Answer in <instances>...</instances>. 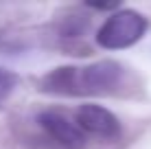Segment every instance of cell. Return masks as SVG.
I'll return each instance as SVG.
<instances>
[{
	"instance_id": "3",
	"label": "cell",
	"mask_w": 151,
	"mask_h": 149,
	"mask_svg": "<svg viewBox=\"0 0 151 149\" xmlns=\"http://www.w3.org/2000/svg\"><path fill=\"white\" fill-rule=\"evenodd\" d=\"M35 123L42 130V134L59 149H86L88 145V136L79 130L75 119H70L61 110H55V107L42 110L35 116Z\"/></svg>"
},
{
	"instance_id": "4",
	"label": "cell",
	"mask_w": 151,
	"mask_h": 149,
	"mask_svg": "<svg viewBox=\"0 0 151 149\" xmlns=\"http://www.w3.org/2000/svg\"><path fill=\"white\" fill-rule=\"evenodd\" d=\"M75 123L86 136H94L99 140H116L121 136V121L118 116L110 112L107 107L96 105V103H86L77 107L75 112Z\"/></svg>"
},
{
	"instance_id": "5",
	"label": "cell",
	"mask_w": 151,
	"mask_h": 149,
	"mask_svg": "<svg viewBox=\"0 0 151 149\" xmlns=\"http://www.w3.org/2000/svg\"><path fill=\"white\" fill-rule=\"evenodd\" d=\"M15 83H18V77L4 66H0V103H4L11 96V92L15 90Z\"/></svg>"
},
{
	"instance_id": "1",
	"label": "cell",
	"mask_w": 151,
	"mask_h": 149,
	"mask_svg": "<svg viewBox=\"0 0 151 149\" xmlns=\"http://www.w3.org/2000/svg\"><path fill=\"white\" fill-rule=\"evenodd\" d=\"M136 88L132 70L121 61L101 59L83 68H55L50 75L42 79L44 92L53 94H101V96H118V94H132Z\"/></svg>"
},
{
	"instance_id": "2",
	"label": "cell",
	"mask_w": 151,
	"mask_h": 149,
	"mask_svg": "<svg viewBox=\"0 0 151 149\" xmlns=\"http://www.w3.org/2000/svg\"><path fill=\"white\" fill-rule=\"evenodd\" d=\"M147 33V18L134 9H118L116 13L107 15L105 22L96 31L99 46L107 50H121L129 48L142 40Z\"/></svg>"
}]
</instances>
